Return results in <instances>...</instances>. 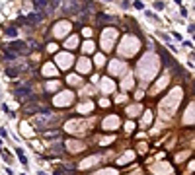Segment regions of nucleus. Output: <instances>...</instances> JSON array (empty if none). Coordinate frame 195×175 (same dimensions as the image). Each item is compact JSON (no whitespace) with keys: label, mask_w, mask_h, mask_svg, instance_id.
Wrapping results in <instances>:
<instances>
[{"label":"nucleus","mask_w":195,"mask_h":175,"mask_svg":"<svg viewBox=\"0 0 195 175\" xmlns=\"http://www.w3.org/2000/svg\"><path fill=\"white\" fill-rule=\"evenodd\" d=\"M111 16H107V14H98V21L100 24H107V21H111Z\"/></svg>","instance_id":"obj_6"},{"label":"nucleus","mask_w":195,"mask_h":175,"mask_svg":"<svg viewBox=\"0 0 195 175\" xmlns=\"http://www.w3.org/2000/svg\"><path fill=\"white\" fill-rule=\"evenodd\" d=\"M58 4H61V0H49V10H57Z\"/></svg>","instance_id":"obj_9"},{"label":"nucleus","mask_w":195,"mask_h":175,"mask_svg":"<svg viewBox=\"0 0 195 175\" xmlns=\"http://www.w3.org/2000/svg\"><path fill=\"white\" fill-rule=\"evenodd\" d=\"M133 8H136V10H144V2L143 0H135V2H133Z\"/></svg>","instance_id":"obj_8"},{"label":"nucleus","mask_w":195,"mask_h":175,"mask_svg":"<svg viewBox=\"0 0 195 175\" xmlns=\"http://www.w3.org/2000/svg\"><path fill=\"white\" fill-rule=\"evenodd\" d=\"M6 49H10V51H18V55H26L27 45L24 43V41H12V43H10Z\"/></svg>","instance_id":"obj_2"},{"label":"nucleus","mask_w":195,"mask_h":175,"mask_svg":"<svg viewBox=\"0 0 195 175\" xmlns=\"http://www.w3.org/2000/svg\"><path fill=\"white\" fill-rule=\"evenodd\" d=\"M16 154H18V158H20V163L27 167V163H29V162H27V158H26V154H24V150H22V148H16Z\"/></svg>","instance_id":"obj_5"},{"label":"nucleus","mask_w":195,"mask_h":175,"mask_svg":"<svg viewBox=\"0 0 195 175\" xmlns=\"http://www.w3.org/2000/svg\"><path fill=\"white\" fill-rule=\"evenodd\" d=\"M0 136H2V138H8V132H6V129H0Z\"/></svg>","instance_id":"obj_15"},{"label":"nucleus","mask_w":195,"mask_h":175,"mask_svg":"<svg viewBox=\"0 0 195 175\" xmlns=\"http://www.w3.org/2000/svg\"><path fill=\"white\" fill-rule=\"evenodd\" d=\"M22 175H26V173H22Z\"/></svg>","instance_id":"obj_22"},{"label":"nucleus","mask_w":195,"mask_h":175,"mask_svg":"<svg viewBox=\"0 0 195 175\" xmlns=\"http://www.w3.org/2000/svg\"><path fill=\"white\" fill-rule=\"evenodd\" d=\"M0 146H2V140H0Z\"/></svg>","instance_id":"obj_20"},{"label":"nucleus","mask_w":195,"mask_h":175,"mask_svg":"<svg viewBox=\"0 0 195 175\" xmlns=\"http://www.w3.org/2000/svg\"><path fill=\"white\" fill-rule=\"evenodd\" d=\"M174 2H176V4H182V0H174Z\"/></svg>","instance_id":"obj_18"},{"label":"nucleus","mask_w":195,"mask_h":175,"mask_svg":"<svg viewBox=\"0 0 195 175\" xmlns=\"http://www.w3.org/2000/svg\"><path fill=\"white\" fill-rule=\"evenodd\" d=\"M14 95L18 97V99H29L31 97V88L29 86H20L14 90Z\"/></svg>","instance_id":"obj_1"},{"label":"nucleus","mask_w":195,"mask_h":175,"mask_svg":"<svg viewBox=\"0 0 195 175\" xmlns=\"http://www.w3.org/2000/svg\"><path fill=\"white\" fill-rule=\"evenodd\" d=\"M6 74H8L10 78H14V76H18V74H20V70H18V68H8Z\"/></svg>","instance_id":"obj_10"},{"label":"nucleus","mask_w":195,"mask_h":175,"mask_svg":"<svg viewBox=\"0 0 195 175\" xmlns=\"http://www.w3.org/2000/svg\"><path fill=\"white\" fill-rule=\"evenodd\" d=\"M37 175H47V173H45V171H37Z\"/></svg>","instance_id":"obj_17"},{"label":"nucleus","mask_w":195,"mask_h":175,"mask_svg":"<svg viewBox=\"0 0 195 175\" xmlns=\"http://www.w3.org/2000/svg\"><path fill=\"white\" fill-rule=\"evenodd\" d=\"M193 39H195V35H193Z\"/></svg>","instance_id":"obj_23"},{"label":"nucleus","mask_w":195,"mask_h":175,"mask_svg":"<svg viewBox=\"0 0 195 175\" xmlns=\"http://www.w3.org/2000/svg\"><path fill=\"white\" fill-rule=\"evenodd\" d=\"M6 35H8V37H14V35H18V29H16V27H8Z\"/></svg>","instance_id":"obj_11"},{"label":"nucleus","mask_w":195,"mask_h":175,"mask_svg":"<svg viewBox=\"0 0 195 175\" xmlns=\"http://www.w3.org/2000/svg\"><path fill=\"white\" fill-rule=\"evenodd\" d=\"M47 6H49V0H33V8L37 12H43Z\"/></svg>","instance_id":"obj_3"},{"label":"nucleus","mask_w":195,"mask_h":175,"mask_svg":"<svg viewBox=\"0 0 195 175\" xmlns=\"http://www.w3.org/2000/svg\"><path fill=\"white\" fill-rule=\"evenodd\" d=\"M158 35H160V37H162V41H166V43H168V41H170V37H168V35H166V33H158Z\"/></svg>","instance_id":"obj_14"},{"label":"nucleus","mask_w":195,"mask_h":175,"mask_svg":"<svg viewBox=\"0 0 195 175\" xmlns=\"http://www.w3.org/2000/svg\"><path fill=\"white\" fill-rule=\"evenodd\" d=\"M105 2H111V0H105Z\"/></svg>","instance_id":"obj_19"},{"label":"nucleus","mask_w":195,"mask_h":175,"mask_svg":"<svg viewBox=\"0 0 195 175\" xmlns=\"http://www.w3.org/2000/svg\"><path fill=\"white\" fill-rule=\"evenodd\" d=\"M18 57H20L18 53H12L10 49H6V53H4V58H8V60H16Z\"/></svg>","instance_id":"obj_7"},{"label":"nucleus","mask_w":195,"mask_h":175,"mask_svg":"<svg viewBox=\"0 0 195 175\" xmlns=\"http://www.w3.org/2000/svg\"><path fill=\"white\" fill-rule=\"evenodd\" d=\"M172 35H174V39H178V41H182V35H180V33H178V31H174V33H172Z\"/></svg>","instance_id":"obj_16"},{"label":"nucleus","mask_w":195,"mask_h":175,"mask_svg":"<svg viewBox=\"0 0 195 175\" xmlns=\"http://www.w3.org/2000/svg\"><path fill=\"white\" fill-rule=\"evenodd\" d=\"M51 152H65V146H61V144H55V146H51Z\"/></svg>","instance_id":"obj_12"},{"label":"nucleus","mask_w":195,"mask_h":175,"mask_svg":"<svg viewBox=\"0 0 195 175\" xmlns=\"http://www.w3.org/2000/svg\"><path fill=\"white\" fill-rule=\"evenodd\" d=\"M0 95H2V91H0Z\"/></svg>","instance_id":"obj_21"},{"label":"nucleus","mask_w":195,"mask_h":175,"mask_svg":"<svg viewBox=\"0 0 195 175\" xmlns=\"http://www.w3.org/2000/svg\"><path fill=\"white\" fill-rule=\"evenodd\" d=\"M41 19H43V14L41 12H35V14H29V16H27V21H29V24H39Z\"/></svg>","instance_id":"obj_4"},{"label":"nucleus","mask_w":195,"mask_h":175,"mask_svg":"<svg viewBox=\"0 0 195 175\" xmlns=\"http://www.w3.org/2000/svg\"><path fill=\"white\" fill-rule=\"evenodd\" d=\"M154 8L156 10H164L166 6H164V2H154Z\"/></svg>","instance_id":"obj_13"}]
</instances>
